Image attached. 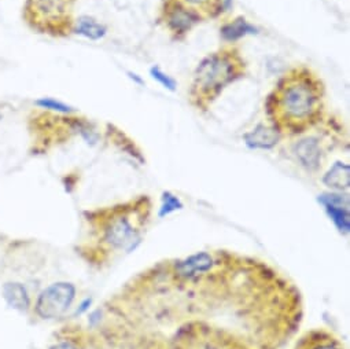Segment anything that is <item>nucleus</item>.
<instances>
[{"mask_svg":"<svg viewBox=\"0 0 350 349\" xmlns=\"http://www.w3.org/2000/svg\"><path fill=\"white\" fill-rule=\"evenodd\" d=\"M220 34L226 42H238L242 38L257 34V28L252 25L246 18L238 17L234 21L223 25Z\"/></svg>","mask_w":350,"mask_h":349,"instance_id":"obj_12","label":"nucleus"},{"mask_svg":"<svg viewBox=\"0 0 350 349\" xmlns=\"http://www.w3.org/2000/svg\"><path fill=\"white\" fill-rule=\"evenodd\" d=\"M321 204L328 212L332 222L340 229L349 230V200L342 194H324L320 197Z\"/></svg>","mask_w":350,"mask_h":349,"instance_id":"obj_6","label":"nucleus"},{"mask_svg":"<svg viewBox=\"0 0 350 349\" xmlns=\"http://www.w3.org/2000/svg\"><path fill=\"white\" fill-rule=\"evenodd\" d=\"M165 20L167 28L176 35H186L196 24L200 23V16L190 8H186L179 0H170L166 5Z\"/></svg>","mask_w":350,"mask_h":349,"instance_id":"obj_5","label":"nucleus"},{"mask_svg":"<svg viewBox=\"0 0 350 349\" xmlns=\"http://www.w3.org/2000/svg\"><path fill=\"white\" fill-rule=\"evenodd\" d=\"M2 297L9 305V308L14 311L27 312L31 308L29 293L21 282H6L2 286Z\"/></svg>","mask_w":350,"mask_h":349,"instance_id":"obj_10","label":"nucleus"},{"mask_svg":"<svg viewBox=\"0 0 350 349\" xmlns=\"http://www.w3.org/2000/svg\"><path fill=\"white\" fill-rule=\"evenodd\" d=\"M245 62L237 51H219L205 57L197 66L191 86V99L198 107H206L224 87L238 79Z\"/></svg>","mask_w":350,"mask_h":349,"instance_id":"obj_2","label":"nucleus"},{"mask_svg":"<svg viewBox=\"0 0 350 349\" xmlns=\"http://www.w3.org/2000/svg\"><path fill=\"white\" fill-rule=\"evenodd\" d=\"M295 349H345L342 342L331 333L317 328L306 333L297 344Z\"/></svg>","mask_w":350,"mask_h":349,"instance_id":"obj_9","label":"nucleus"},{"mask_svg":"<svg viewBox=\"0 0 350 349\" xmlns=\"http://www.w3.org/2000/svg\"><path fill=\"white\" fill-rule=\"evenodd\" d=\"M150 76L157 81V83H159L163 88H166V90H169V91H176V87H178V84H176V80H174L172 76H169L167 73H165L161 68H158V66H152L151 69H150Z\"/></svg>","mask_w":350,"mask_h":349,"instance_id":"obj_14","label":"nucleus"},{"mask_svg":"<svg viewBox=\"0 0 350 349\" xmlns=\"http://www.w3.org/2000/svg\"><path fill=\"white\" fill-rule=\"evenodd\" d=\"M276 121L280 127L299 132L320 114L323 88L320 81L306 70H295L286 76L275 91Z\"/></svg>","mask_w":350,"mask_h":349,"instance_id":"obj_1","label":"nucleus"},{"mask_svg":"<svg viewBox=\"0 0 350 349\" xmlns=\"http://www.w3.org/2000/svg\"><path fill=\"white\" fill-rule=\"evenodd\" d=\"M294 153L301 165L309 170H316L321 164V147L316 138L299 140L294 147Z\"/></svg>","mask_w":350,"mask_h":349,"instance_id":"obj_8","label":"nucleus"},{"mask_svg":"<svg viewBox=\"0 0 350 349\" xmlns=\"http://www.w3.org/2000/svg\"><path fill=\"white\" fill-rule=\"evenodd\" d=\"M77 289L70 282H57L47 286L36 298L35 312L42 319L61 318L73 304Z\"/></svg>","mask_w":350,"mask_h":349,"instance_id":"obj_4","label":"nucleus"},{"mask_svg":"<svg viewBox=\"0 0 350 349\" xmlns=\"http://www.w3.org/2000/svg\"><path fill=\"white\" fill-rule=\"evenodd\" d=\"M183 2L190 6V9L194 10V8H198V9H202V10H206L212 6H215L216 0H183Z\"/></svg>","mask_w":350,"mask_h":349,"instance_id":"obj_16","label":"nucleus"},{"mask_svg":"<svg viewBox=\"0 0 350 349\" xmlns=\"http://www.w3.org/2000/svg\"><path fill=\"white\" fill-rule=\"evenodd\" d=\"M76 34L95 42V40H100L106 36L107 28H106V25L100 24L98 20L88 17V16H83L77 20Z\"/></svg>","mask_w":350,"mask_h":349,"instance_id":"obj_13","label":"nucleus"},{"mask_svg":"<svg viewBox=\"0 0 350 349\" xmlns=\"http://www.w3.org/2000/svg\"><path fill=\"white\" fill-rule=\"evenodd\" d=\"M38 106H40L42 109H47V110H53V112H58V113H72L75 112V109L61 101L53 99V98H40L35 102Z\"/></svg>","mask_w":350,"mask_h":349,"instance_id":"obj_15","label":"nucleus"},{"mask_svg":"<svg viewBox=\"0 0 350 349\" xmlns=\"http://www.w3.org/2000/svg\"><path fill=\"white\" fill-rule=\"evenodd\" d=\"M323 183L334 190H346L350 186V168L347 164L335 162L324 174Z\"/></svg>","mask_w":350,"mask_h":349,"instance_id":"obj_11","label":"nucleus"},{"mask_svg":"<svg viewBox=\"0 0 350 349\" xmlns=\"http://www.w3.org/2000/svg\"><path fill=\"white\" fill-rule=\"evenodd\" d=\"M144 198L106 214L100 224V241L110 252L128 250L140 237L148 218Z\"/></svg>","mask_w":350,"mask_h":349,"instance_id":"obj_3","label":"nucleus"},{"mask_svg":"<svg viewBox=\"0 0 350 349\" xmlns=\"http://www.w3.org/2000/svg\"><path fill=\"white\" fill-rule=\"evenodd\" d=\"M50 349H80V348L72 341H59L54 344Z\"/></svg>","mask_w":350,"mask_h":349,"instance_id":"obj_17","label":"nucleus"},{"mask_svg":"<svg viewBox=\"0 0 350 349\" xmlns=\"http://www.w3.org/2000/svg\"><path fill=\"white\" fill-rule=\"evenodd\" d=\"M126 75L129 76V79H131V80H133L135 83H137V84H140V86L144 83V81H143V79H140V77H139L136 73H133V72H128Z\"/></svg>","mask_w":350,"mask_h":349,"instance_id":"obj_18","label":"nucleus"},{"mask_svg":"<svg viewBox=\"0 0 350 349\" xmlns=\"http://www.w3.org/2000/svg\"><path fill=\"white\" fill-rule=\"evenodd\" d=\"M243 139H245V143L250 148L268 150L278 144V142L280 139V131L276 127L258 124L250 132L245 133Z\"/></svg>","mask_w":350,"mask_h":349,"instance_id":"obj_7","label":"nucleus"}]
</instances>
